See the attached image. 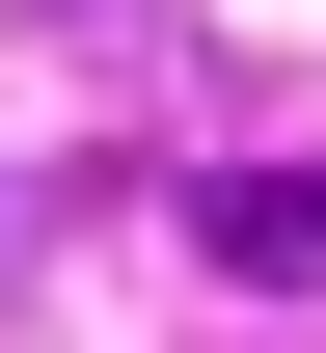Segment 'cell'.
Listing matches in <instances>:
<instances>
[{"label":"cell","mask_w":326,"mask_h":353,"mask_svg":"<svg viewBox=\"0 0 326 353\" xmlns=\"http://www.w3.org/2000/svg\"><path fill=\"white\" fill-rule=\"evenodd\" d=\"M190 245H218L245 299H326V163H218V190H190Z\"/></svg>","instance_id":"6da1fadb"}]
</instances>
